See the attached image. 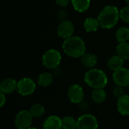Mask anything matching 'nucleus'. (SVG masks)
Segmentation results:
<instances>
[{
	"mask_svg": "<svg viewBox=\"0 0 129 129\" xmlns=\"http://www.w3.org/2000/svg\"><path fill=\"white\" fill-rule=\"evenodd\" d=\"M62 48L67 56L73 58L82 57L85 54V42L79 36H71L65 39Z\"/></svg>",
	"mask_w": 129,
	"mask_h": 129,
	"instance_id": "nucleus-1",
	"label": "nucleus"
},
{
	"mask_svg": "<svg viewBox=\"0 0 129 129\" xmlns=\"http://www.w3.org/2000/svg\"><path fill=\"white\" fill-rule=\"evenodd\" d=\"M119 9L113 5H107L100 12L98 20L100 26L104 29H111L115 26L120 18Z\"/></svg>",
	"mask_w": 129,
	"mask_h": 129,
	"instance_id": "nucleus-2",
	"label": "nucleus"
},
{
	"mask_svg": "<svg viewBox=\"0 0 129 129\" xmlns=\"http://www.w3.org/2000/svg\"><path fill=\"white\" fill-rule=\"evenodd\" d=\"M84 81L88 87L93 89H100L106 87L108 82V79L103 70L93 68L85 73Z\"/></svg>",
	"mask_w": 129,
	"mask_h": 129,
	"instance_id": "nucleus-3",
	"label": "nucleus"
},
{
	"mask_svg": "<svg viewBox=\"0 0 129 129\" xmlns=\"http://www.w3.org/2000/svg\"><path fill=\"white\" fill-rule=\"evenodd\" d=\"M61 54L56 49H49L46 51L42 56V64L48 69H56L61 62Z\"/></svg>",
	"mask_w": 129,
	"mask_h": 129,
	"instance_id": "nucleus-4",
	"label": "nucleus"
},
{
	"mask_svg": "<svg viewBox=\"0 0 129 129\" xmlns=\"http://www.w3.org/2000/svg\"><path fill=\"white\" fill-rule=\"evenodd\" d=\"M36 88V82L30 78L25 77L21 79L17 82V91L21 96L26 97L34 93Z\"/></svg>",
	"mask_w": 129,
	"mask_h": 129,
	"instance_id": "nucleus-5",
	"label": "nucleus"
},
{
	"mask_svg": "<svg viewBox=\"0 0 129 129\" xmlns=\"http://www.w3.org/2000/svg\"><path fill=\"white\" fill-rule=\"evenodd\" d=\"M33 116L29 110H21L15 116L14 124L17 129H27L31 127Z\"/></svg>",
	"mask_w": 129,
	"mask_h": 129,
	"instance_id": "nucleus-6",
	"label": "nucleus"
},
{
	"mask_svg": "<svg viewBox=\"0 0 129 129\" xmlns=\"http://www.w3.org/2000/svg\"><path fill=\"white\" fill-rule=\"evenodd\" d=\"M77 129H98V121L91 114H83L77 119Z\"/></svg>",
	"mask_w": 129,
	"mask_h": 129,
	"instance_id": "nucleus-7",
	"label": "nucleus"
},
{
	"mask_svg": "<svg viewBox=\"0 0 129 129\" xmlns=\"http://www.w3.org/2000/svg\"><path fill=\"white\" fill-rule=\"evenodd\" d=\"M84 90L82 87L78 84L72 85L68 90V98L73 104H78L84 100Z\"/></svg>",
	"mask_w": 129,
	"mask_h": 129,
	"instance_id": "nucleus-8",
	"label": "nucleus"
},
{
	"mask_svg": "<svg viewBox=\"0 0 129 129\" xmlns=\"http://www.w3.org/2000/svg\"><path fill=\"white\" fill-rule=\"evenodd\" d=\"M113 79L116 85L121 87L129 86V69L122 67L113 72Z\"/></svg>",
	"mask_w": 129,
	"mask_h": 129,
	"instance_id": "nucleus-9",
	"label": "nucleus"
},
{
	"mask_svg": "<svg viewBox=\"0 0 129 129\" xmlns=\"http://www.w3.org/2000/svg\"><path fill=\"white\" fill-rule=\"evenodd\" d=\"M57 32L58 36H60L62 39H67L73 36V34L74 33L73 23L69 20H63L59 24Z\"/></svg>",
	"mask_w": 129,
	"mask_h": 129,
	"instance_id": "nucleus-10",
	"label": "nucleus"
},
{
	"mask_svg": "<svg viewBox=\"0 0 129 129\" xmlns=\"http://www.w3.org/2000/svg\"><path fill=\"white\" fill-rule=\"evenodd\" d=\"M17 82L13 78H7L5 79L0 85V91L1 92L9 94L14 92L17 88Z\"/></svg>",
	"mask_w": 129,
	"mask_h": 129,
	"instance_id": "nucleus-11",
	"label": "nucleus"
},
{
	"mask_svg": "<svg viewBox=\"0 0 129 129\" xmlns=\"http://www.w3.org/2000/svg\"><path fill=\"white\" fill-rule=\"evenodd\" d=\"M43 129H62V119L54 115L48 116L43 123Z\"/></svg>",
	"mask_w": 129,
	"mask_h": 129,
	"instance_id": "nucleus-12",
	"label": "nucleus"
},
{
	"mask_svg": "<svg viewBox=\"0 0 129 129\" xmlns=\"http://www.w3.org/2000/svg\"><path fill=\"white\" fill-rule=\"evenodd\" d=\"M117 110L122 116H129V95L125 94L117 100Z\"/></svg>",
	"mask_w": 129,
	"mask_h": 129,
	"instance_id": "nucleus-13",
	"label": "nucleus"
},
{
	"mask_svg": "<svg viewBox=\"0 0 129 129\" xmlns=\"http://www.w3.org/2000/svg\"><path fill=\"white\" fill-rule=\"evenodd\" d=\"M81 62L84 67L88 69H93L95 67L98 63L97 57L92 53H85L81 57Z\"/></svg>",
	"mask_w": 129,
	"mask_h": 129,
	"instance_id": "nucleus-14",
	"label": "nucleus"
},
{
	"mask_svg": "<svg viewBox=\"0 0 129 129\" xmlns=\"http://www.w3.org/2000/svg\"><path fill=\"white\" fill-rule=\"evenodd\" d=\"M124 61L125 60L121 57H119V55H115L109 59L107 62V67L110 70L115 72L123 67Z\"/></svg>",
	"mask_w": 129,
	"mask_h": 129,
	"instance_id": "nucleus-15",
	"label": "nucleus"
},
{
	"mask_svg": "<svg viewBox=\"0 0 129 129\" xmlns=\"http://www.w3.org/2000/svg\"><path fill=\"white\" fill-rule=\"evenodd\" d=\"M54 81V77L51 73L48 72H44L39 74L38 79H37V83L39 86L41 87H48L50 86Z\"/></svg>",
	"mask_w": 129,
	"mask_h": 129,
	"instance_id": "nucleus-16",
	"label": "nucleus"
},
{
	"mask_svg": "<svg viewBox=\"0 0 129 129\" xmlns=\"http://www.w3.org/2000/svg\"><path fill=\"white\" fill-rule=\"evenodd\" d=\"M100 26L98 18L94 17H88L84 22V28L87 32L92 33L98 29Z\"/></svg>",
	"mask_w": 129,
	"mask_h": 129,
	"instance_id": "nucleus-17",
	"label": "nucleus"
},
{
	"mask_svg": "<svg viewBox=\"0 0 129 129\" xmlns=\"http://www.w3.org/2000/svg\"><path fill=\"white\" fill-rule=\"evenodd\" d=\"M92 101L98 104L104 103L107 99V93L104 88L94 89L91 93Z\"/></svg>",
	"mask_w": 129,
	"mask_h": 129,
	"instance_id": "nucleus-18",
	"label": "nucleus"
},
{
	"mask_svg": "<svg viewBox=\"0 0 129 129\" xmlns=\"http://www.w3.org/2000/svg\"><path fill=\"white\" fill-rule=\"evenodd\" d=\"M117 55L121 57L124 60H129V43L120 42L116 47Z\"/></svg>",
	"mask_w": 129,
	"mask_h": 129,
	"instance_id": "nucleus-19",
	"label": "nucleus"
},
{
	"mask_svg": "<svg viewBox=\"0 0 129 129\" xmlns=\"http://www.w3.org/2000/svg\"><path fill=\"white\" fill-rule=\"evenodd\" d=\"M71 2L76 11L84 12L88 9L91 0H71Z\"/></svg>",
	"mask_w": 129,
	"mask_h": 129,
	"instance_id": "nucleus-20",
	"label": "nucleus"
},
{
	"mask_svg": "<svg viewBox=\"0 0 129 129\" xmlns=\"http://www.w3.org/2000/svg\"><path fill=\"white\" fill-rule=\"evenodd\" d=\"M29 111L33 118H40L45 114V110L44 106L41 104H34L31 106Z\"/></svg>",
	"mask_w": 129,
	"mask_h": 129,
	"instance_id": "nucleus-21",
	"label": "nucleus"
},
{
	"mask_svg": "<svg viewBox=\"0 0 129 129\" xmlns=\"http://www.w3.org/2000/svg\"><path fill=\"white\" fill-rule=\"evenodd\" d=\"M62 129H77V120L67 116L62 119Z\"/></svg>",
	"mask_w": 129,
	"mask_h": 129,
	"instance_id": "nucleus-22",
	"label": "nucleus"
},
{
	"mask_svg": "<svg viewBox=\"0 0 129 129\" xmlns=\"http://www.w3.org/2000/svg\"><path fill=\"white\" fill-rule=\"evenodd\" d=\"M117 41L120 42H126L129 39V28L122 26L119 28L116 33Z\"/></svg>",
	"mask_w": 129,
	"mask_h": 129,
	"instance_id": "nucleus-23",
	"label": "nucleus"
},
{
	"mask_svg": "<svg viewBox=\"0 0 129 129\" xmlns=\"http://www.w3.org/2000/svg\"><path fill=\"white\" fill-rule=\"evenodd\" d=\"M120 18L125 23H129V5L124 7L119 11Z\"/></svg>",
	"mask_w": 129,
	"mask_h": 129,
	"instance_id": "nucleus-24",
	"label": "nucleus"
},
{
	"mask_svg": "<svg viewBox=\"0 0 129 129\" xmlns=\"http://www.w3.org/2000/svg\"><path fill=\"white\" fill-rule=\"evenodd\" d=\"M113 96L116 97L117 99H119V98H120L121 97H122L123 95H125L123 87H121V86H119V85H116V86L113 88Z\"/></svg>",
	"mask_w": 129,
	"mask_h": 129,
	"instance_id": "nucleus-25",
	"label": "nucleus"
},
{
	"mask_svg": "<svg viewBox=\"0 0 129 129\" xmlns=\"http://www.w3.org/2000/svg\"><path fill=\"white\" fill-rule=\"evenodd\" d=\"M78 107L83 112H86L89 110V104L88 103V101L83 100L82 101H81L79 104H78Z\"/></svg>",
	"mask_w": 129,
	"mask_h": 129,
	"instance_id": "nucleus-26",
	"label": "nucleus"
},
{
	"mask_svg": "<svg viewBox=\"0 0 129 129\" xmlns=\"http://www.w3.org/2000/svg\"><path fill=\"white\" fill-rule=\"evenodd\" d=\"M55 2H56L57 5H59L60 7L65 8L68 5L70 0H55Z\"/></svg>",
	"mask_w": 129,
	"mask_h": 129,
	"instance_id": "nucleus-27",
	"label": "nucleus"
},
{
	"mask_svg": "<svg viewBox=\"0 0 129 129\" xmlns=\"http://www.w3.org/2000/svg\"><path fill=\"white\" fill-rule=\"evenodd\" d=\"M67 17V14L66 13L65 11H63V10L59 11V12H58V18H59L60 20H62V21L66 20H67V19H66Z\"/></svg>",
	"mask_w": 129,
	"mask_h": 129,
	"instance_id": "nucleus-28",
	"label": "nucleus"
},
{
	"mask_svg": "<svg viewBox=\"0 0 129 129\" xmlns=\"http://www.w3.org/2000/svg\"><path fill=\"white\" fill-rule=\"evenodd\" d=\"M6 94H4V93H2V92H1V94H0V98H1V107H2L4 105H5V102H6V96H5Z\"/></svg>",
	"mask_w": 129,
	"mask_h": 129,
	"instance_id": "nucleus-29",
	"label": "nucleus"
},
{
	"mask_svg": "<svg viewBox=\"0 0 129 129\" xmlns=\"http://www.w3.org/2000/svg\"><path fill=\"white\" fill-rule=\"evenodd\" d=\"M27 129H38V128H34V127H30V128H27Z\"/></svg>",
	"mask_w": 129,
	"mask_h": 129,
	"instance_id": "nucleus-30",
	"label": "nucleus"
},
{
	"mask_svg": "<svg viewBox=\"0 0 129 129\" xmlns=\"http://www.w3.org/2000/svg\"><path fill=\"white\" fill-rule=\"evenodd\" d=\"M125 2H126V3L128 4V5H129V0H125Z\"/></svg>",
	"mask_w": 129,
	"mask_h": 129,
	"instance_id": "nucleus-31",
	"label": "nucleus"
}]
</instances>
